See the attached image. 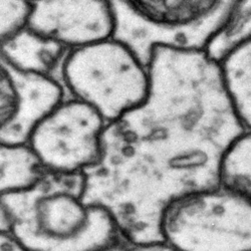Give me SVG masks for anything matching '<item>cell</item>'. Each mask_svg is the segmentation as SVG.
Returning a JSON list of instances; mask_svg holds the SVG:
<instances>
[{
  "label": "cell",
  "instance_id": "cell-5",
  "mask_svg": "<svg viewBox=\"0 0 251 251\" xmlns=\"http://www.w3.org/2000/svg\"><path fill=\"white\" fill-rule=\"evenodd\" d=\"M159 229L173 250H249L251 199L220 187L187 193L165 207Z\"/></svg>",
  "mask_w": 251,
  "mask_h": 251
},
{
  "label": "cell",
  "instance_id": "cell-13",
  "mask_svg": "<svg viewBox=\"0 0 251 251\" xmlns=\"http://www.w3.org/2000/svg\"><path fill=\"white\" fill-rule=\"evenodd\" d=\"M251 40V1H236L226 22L211 37L204 52L218 65L236 48Z\"/></svg>",
  "mask_w": 251,
  "mask_h": 251
},
{
  "label": "cell",
  "instance_id": "cell-1",
  "mask_svg": "<svg viewBox=\"0 0 251 251\" xmlns=\"http://www.w3.org/2000/svg\"><path fill=\"white\" fill-rule=\"evenodd\" d=\"M146 100L107 124L100 162L85 174L83 201L111 212L130 244L163 242L172 200L218 187L221 158L246 130L204 51L157 47ZM165 242V241H164Z\"/></svg>",
  "mask_w": 251,
  "mask_h": 251
},
{
  "label": "cell",
  "instance_id": "cell-2",
  "mask_svg": "<svg viewBox=\"0 0 251 251\" xmlns=\"http://www.w3.org/2000/svg\"><path fill=\"white\" fill-rule=\"evenodd\" d=\"M85 175L46 173L28 189L1 194L10 231L25 250L120 249L126 239L104 207L83 201Z\"/></svg>",
  "mask_w": 251,
  "mask_h": 251
},
{
  "label": "cell",
  "instance_id": "cell-12",
  "mask_svg": "<svg viewBox=\"0 0 251 251\" xmlns=\"http://www.w3.org/2000/svg\"><path fill=\"white\" fill-rule=\"evenodd\" d=\"M218 187L251 199V131L240 134L225 150L219 164Z\"/></svg>",
  "mask_w": 251,
  "mask_h": 251
},
{
  "label": "cell",
  "instance_id": "cell-6",
  "mask_svg": "<svg viewBox=\"0 0 251 251\" xmlns=\"http://www.w3.org/2000/svg\"><path fill=\"white\" fill-rule=\"evenodd\" d=\"M106 126L89 104L66 98L36 124L27 145L46 172L85 174L100 160Z\"/></svg>",
  "mask_w": 251,
  "mask_h": 251
},
{
  "label": "cell",
  "instance_id": "cell-9",
  "mask_svg": "<svg viewBox=\"0 0 251 251\" xmlns=\"http://www.w3.org/2000/svg\"><path fill=\"white\" fill-rule=\"evenodd\" d=\"M69 51L26 27L1 45L0 58L19 71L52 76L60 81L61 65Z\"/></svg>",
  "mask_w": 251,
  "mask_h": 251
},
{
  "label": "cell",
  "instance_id": "cell-4",
  "mask_svg": "<svg viewBox=\"0 0 251 251\" xmlns=\"http://www.w3.org/2000/svg\"><path fill=\"white\" fill-rule=\"evenodd\" d=\"M60 82L70 98L89 104L110 124L146 100L150 75L127 46L112 37L70 50Z\"/></svg>",
  "mask_w": 251,
  "mask_h": 251
},
{
  "label": "cell",
  "instance_id": "cell-14",
  "mask_svg": "<svg viewBox=\"0 0 251 251\" xmlns=\"http://www.w3.org/2000/svg\"><path fill=\"white\" fill-rule=\"evenodd\" d=\"M32 1H0V43L4 44L27 27Z\"/></svg>",
  "mask_w": 251,
  "mask_h": 251
},
{
  "label": "cell",
  "instance_id": "cell-8",
  "mask_svg": "<svg viewBox=\"0 0 251 251\" xmlns=\"http://www.w3.org/2000/svg\"><path fill=\"white\" fill-rule=\"evenodd\" d=\"M19 92V109L7 128L0 130V144H27L36 124L67 98L61 82L49 75L19 71L0 58Z\"/></svg>",
  "mask_w": 251,
  "mask_h": 251
},
{
  "label": "cell",
  "instance_id": "cell-7",
  "mask_svg": "<svg viewBox=\"0 0 251 251\" xmlns=\"http://www.w3.org/2000/svg\"><path fill=\"white\" fill-rule=\"evenodd\" d=\"M27 29L68 50L87 47L113 37L115 17L112 2L92 0L32 1Z\"/></svg>",
  "mask_w": 251,
  "mask_h": 251
},
{
  "label": "cell",
  "instance_id": "cell-16",
  "mask_svg": "<svg viewBox=\"0 0 251 251\" xmlns=\"http://www.w3.org/2000/svg\"><path fill=\"white\" fill-rule=\"evenodd\" d=\"M0 250H25L11 232H0Z\"/></svg>",
  "mask_w": 251,
  "mask_h": 251
},
{
  "label": "cell",
  "instance_id": "cell-15",
  "mask_svg": "<svg viewBox=\"0 0 251 251\" xmlns=\"http://www.w3.org/2000/svg\"><path fill=\"white\" fill-rule=\"evenodd\" d=\"M0 130L14 121L19 109V92L6 66L0 61Z\"/></svg>",
  "mask_w": 251,
  "mask_h": 251
},
{
  "label": "cell",
  "instance_id": "cell-3",
  "mask_svg": "<svg viewBox=\"0 0 251 251\" xmlns=\"http://www.w3.org/2000/svg\"><path fill=\"white\" fill-rule=\"evenodd\" d=\"M111 2L113 38L127 46L148 68L157 47L204 51L226 22L234 0Z\"/></svg>",
  "mask_w": 251,
  "mask_h": 251
},
{
  "label": "cell",
  "instance_id": "cell-10",
  "mask_svg": "<svg viewBox=\"0 0 251 251\" xmlns=\"http://www.w3.org/2000/svg\"><path fill=\"white\" fill-rule=\"evenodd\" d=\"M218 66L235 115L246 130H251V40L229 52Z\"/></svg>",
  "mask_w": 251,
  "mask_h": 251
},
{
  "label": "cell",
  "instance_id": "cell-11",
  "mask_svg": "<svg viewBox=\"0 0 251 251\" xmlns=\"http://www.w3.org/2000/svg\"><path fill=\"white\" fill-rule=\"evenodd\" d=\"M46 173L27 144H0V195L28 189Z\"/></svg>",
  "mask_w": 251,
  "mask_h": 251
}]
</instances>
